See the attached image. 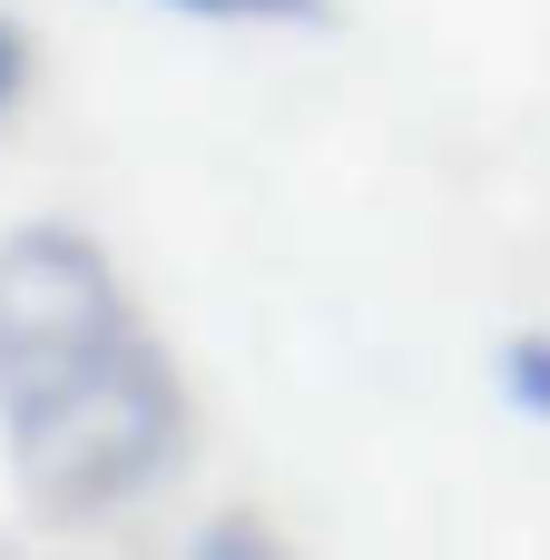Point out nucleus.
<instances>
[{
  "mask_svg": "<svg viewBox=\"0 0 550 560\" xmlns=\"http://www.w3.org/2000/svg\"><path fill=\"white\" fill-rule=\"evenodd\" d=\"M187 443L177 364L79 226L0 236V453L49 522L138 502Z\"/></svg>",
  "mask_w": 550,
  "mask_h": 560,
  "instance_id": "obj_1",
  "label": "nucleus"
},
{
  "mask_svg": "<svg viewBox=\"0 0 550 560\" xmlns=\"http://www.w3.org/2000/svg\"><path fill=\"white\" fill-rule=\"evenodd\" d=\"M502 384H512V404H522V413H541V423H550V335H531V345H512V354H502Z\"/></svg>",
  "mask_w": 550,
  "mask_h": 560,
  "instance_id": "obj_2",
  "label": "nucleus"
},
{
  "mask_svg": "<svg viewBox=\"0 0 550 560\" xmlns=\"http://www.w3.org/2000/svg\"><path fill=\"white\" fill-rule=\"evenodd\" d=\"M177 20H325V0H157Z\"/></svg>",
  "mask_w": 550,
  "mask_h": 560,
  "instance_id": "obj_3",
  "label": "nucleus"
},
{
  "mask_svg": "<svg viewBox=\"0 0 550 560\" xmlns=\"http://www.w3.org/2000/svg\"><path fill=\"white\" fill-rule=\"evenodd\" d=\"M10 98H20V39L0 30V118H10Z\"/></svg>",
  "mask_w": 550,
  "mask_h": 560,
  "instance_id": "obj_4",
  "label": "nucleus"
}]
</instances>
